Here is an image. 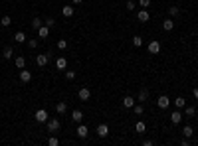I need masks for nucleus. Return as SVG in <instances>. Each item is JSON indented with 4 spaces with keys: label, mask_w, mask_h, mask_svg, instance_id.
I'll use <instances>...</instances> for the list:
<instances>
[{
    "label": "nucleus",
    "mask_w": 198,
    "mask_h": 146,
    "mask_svg": "<svg viewBox=\"0 0 198 146\" xmlns=\"http://www.w3.org/2000/svg\"><path fill=\"white\" fill-rule=\"evenodd\" d=\"M48 61H50V53H38L36 55V65L38 67H46Z\"/></svg>",
    "instance_id": "1"
},
{
    "label": "nucleus",
    "mask_w": 198,
    "mask_h": 146,
    "mask_svg": "<svg viewBox=\"0 0 198 146\" xmlns=\"http://www.w3.org/2000/svg\"><path fill=\"white\" fill-rule=\"evenodd\" d=\"M157 107H159V109H168V107H170V99H168V97L167 95H160L159 97V99H157Z\"/></svg>",
    "instance_id": "2"
},
{
    "label": "nucleus",
    "mask_w": 198,
    "mask_h": 146,
    "mask_svg": "<svg viewBox=\"0 0 198 146\" xmlns=\"http://www.w3.org/2000/svg\"><path fill=\"white\" fill-rule=\"evenodd\" d=\"M182 118H184V115L180 113V109H176L174 113H170V122H173V124H180Z\"/></svg>",
    "instance_id": "3"
},
{
    "label": "nucleus",
    "mask_w": 198,
    "mask_h": 146,
    "mask_svg": "<svg viewBox=\"0 0 198 146\" xmlns=\"http://www.w3.org/2000/svg\"><path fill=\"white\" fill-rule=\"evenodd\" d=\"M48 131H50V132H58V131H60V121H58V118H48Z\"/></svg>",
    "instance_id": "4"
},
{
    "label": "nucleus",
    "mask_w": 198,
    "mask_h": 146,
    "mask_svg": "<svg viewBox=\"0 0 198 146\" xmlns=\"http://www.w3.org/2000/svg\"><path fill=\"white\" fill-rule=\"evenodd\" d=\"M137 20H139V22H149V20H151V14H149V10H147V8L139 10V12H137Z\"/></svg>",
    "instance_id": "5"
},
{
    "label": "nucleus",
    "mask_w": 198,
    "mask_h": 146,
    "mask_svg": "<svg viewBox=\"0 0 198 146\" xmlns=\"http://www.w3.org/2000/svg\"><path fill=\"white\" fill-rule=\"evenodd\" d=\"M107 134H109V126H107L105 122H101V124H97V136H99V138H105Z\"/></svg>",
    "instance_id": "6"
},
{
    "label": "nucleus",
    "mask_w": 198,
    "mask_h": 146,
    "mask_svg": "<svg viewBox=\"0 0 198 146\" xmlns=\"http://www.w3.org/2000/svg\"><path fill=\"white\" fill-rule=\"evenodd\" d=\"M48 118H50V117H48V111H44V109L36 111V121H38V122H48Z\"/></svg>",
    "instance_id": "7"
},
{
    "label": "nucleus",
    "mask_w": 198,
    "mask_h": 146,
    "mask_svg": "<svg viewBox=\"0 0 198 146\" xmlns=\"http://www.w3.org/2000/svg\"><path fill=\"white\" fill-rule=\"evenodd\" d=\"M77 97L81 101H89V99H91V91H89L87 87H81V89H79V93H77Z\"/></svg>",
    "instance_id": "8"
},
{
    "label": "nucleus",
    "mask_w": 198,
    "mask_h": 146,
    "mask_svg": "<svg viewBox=\"0 0 198 146\" xmlns=\"http://www.w3.org/2000/svg\"><path fill=\"white\" fill-rule=\"evenodd\" d=\"M20 81H22V83H30V81H32V73L26 67L20 69Z\"/></svg>",
    "instance_id": "9"
},
{
    "label": "nucleus",
    "mask_w": 198,
    "mask_h": 146,
    "mask_svg": "<svg viewBox=\"0 0 198 146\" xmlns=\"http://www.w3.org/2000/svg\"><path fill=\"white\" fill-rule=\"evenodd\" d=\"M76 132H77V136H79V138H85V136L89 134V128L85 126L83 122H79V126H77V131H76Z\"/></svg>",
    "instance_id": "10"
},
{
    "label": "nucleus",
    "mask_w": 198,
    "mask_h": 146,
    "mask_svg": "<svg viewBox=\"0 0 198 146\" xmlns=\"http://www.w3.org/2000/svg\"><path fill=\"white\" fill-rule=\"evenodd\" d=\"M121 105L125 107V109H133V107H135V99H133V97H123V101H121Z\"/></svg>",
    "instance_id": "11"
},
{
    "label": "nucleus",
    "mask_w": 198,
    "mask_h": 146,
    "mask_svg": "<svg viewBox=\"0 0 198 146\" xmlns=\"http://www.w3.org/2000/svg\"><path fill=\"white\" fill-rule=\"evenodd\" d=\"M147 50H149V53H160V42H157V40L151 42Z\"/></svg>",
    "instance_id": "12"
},
{
    "label": "nucleus",
    "mask_w": 198,
    "mask_h": 146,
    "mask_svg": "<svg viewBox=\"0 0 198 146\" xmlns=\"http://www.w3.org/2000/svg\"><path fill=\"white\" fill-rule=\"evenodd\" d=\"M14 42H16V44H26L28 38H26L24 32H16V34H14Z\"/></svg>",
    "instance_id": "13"
},
{
    "label": "nucleus",
    "mask_w": 198,
    "mask_h": 146,
    "mask_svg": "<svg viewBox=\"0 0 198 146\" xmlns=\"http://www.w3.org/2000/svg\"><path fill=\"white\" fill-rule=\"evenodd\" d=\"M71 121H73V122H77V124H79V122H83V113L79 111V109H76V111L71 113Z\"/></svg>",
    "instance_id": "14"
},
{
    "label": "nucleus",
    "mask_w": 198,
    "mask_h": 146,
    "mask_svg": "<svg viewBox=\"0 0 198 146\" xmlns=\"http://www.w3.org/2000/svg\"><path fill=\"white\" fill-rule=\"evenodd\" d=\"M32 30H34V32H38L40 28H42V26H44V20H42V18H38V16H36V18L34 20H32Z\"/></svg>",
    "instance_id": "15"
},
{
    "label": "nucleus",
    "mask_w": 198,
    "mask_h": 146,
    "mask_svg": "<svg viewBox=\"0 0 198 146\" xmlns=\"http://www.w3.org/2000/svg\"><path fill=\"white\" fill-rule=\"evenodd\" d=\"M147 99H149V89L143 87L141 91H139V95H137V101H139V103H145Z\"/></svg>",
    "instance_id": "16"
},
{
    "label": "nucleus",
    "mask_w": 198,
    "mask_h": 146,
    "mask_svg": "<svg viewBox=\"0 0 198 146\" xmlns=\"http://www.w3.org/2000/svg\"><path fill=\"white\" fill-rule=\"evenodd\" d=\"M14 65L18 67V69H24V67H26V57H24V55L14 57Z\"/></svg>",
    "instance_id": "17"
},
{
    "label": "nucleus",
    "mask_w": 198,
    "mask_h": 146,
    "mask_svg": "<svg viewBox=\"0 0 198 146\" xmlns=\"http://www.w3.org/2000/svg\"><path fill=\"white\" fill-rule=\"evenodd\" d=\"M66 111H67V103H66V101H60V103L56 105V113H58V115H63Z\"/></svg>",
    "instance_id": "18"
},
{
    "label": "nucleus",
    "mask_w": 198,
    "mask_h": 146,
    "mask_svg": "<svg viewBox=\"0 0 198 146\" xmlns=\"http://www.w3.org/2000/svg\"><path fill=\"white\" fill-rule=\"evenodd\" d=\"M56 67H58V69H66V67H67V59L63 57V55H60V57L56 59Z\"/></svg>",
    "instance_id": "19"
},
{
    "label": "nucleus",
    "mask_w": 198,
    "mask_h": 146,
    "mask_svg": "<svg viewBox=\"0 0 198 146\" xmlns=\"http://www.w3.org/2000/svg\"><path fill=\"white\" fill-rule=\"evenodd\" d=\"M174 28V22H173V18H167V20H163V30L164 32H170Z\"/></svg>",
    "instance_id": "20"
},
{
    "label": "nucleus",
    "mask_w": 198,
    "mask_h": 146,
    "mask_svg": "<svg viewBox=\"0 0 198 146\" xmlns=\"http://www.w3.org/2000/svg\"><path fill=\"white\" fill-rule=\"evenodd\" d=\"M173 103H174L176 109H184V107H186V99H184V97H176Z\"/></svg>",
    "instance_id": "21"
},
{
    "label": "nucleus",
    "mask_w": 198,
    "mask_h": 146,
    "mask_svg": "<svg viewBox=\"0 0 198 146\" xmlns=\"http://www.w3.org/2000/svg\"><path fill=\"white\" fill-rule=\"evenodd\" d=\"M73 12H76V8H73V6H63V8H62V14L66 16V18H71Z\"/></svg>",
    "instance_id": "22"
},
{
    "label": "nucleus",
    "mask_w": 198,
    "mask_h": 146,
    "mask_svg": "<svg viewBox=\"0 0 198 146\" xmlns=\"http://www.w3.org/2000/svg\"><path fill=\"white\" fill-rule=\"evenodd\" d=\"M182 134H184V136H186V138H190V136H194V128H192V126H190V124H186V126L182 128Z\"/></svg>",
    "instance_id": "23"
},
{
    "label": "nucleus",
    "mask_w": 198,
    "mask_h": 146,
    "mask_svg": "<svg viewBox=\"0 0 198 146\" xmlns=\"http://www.w3.org/2000/svg\"><path fill=\"white\" fill-rule=\"evenodd\" d=\"M135 131H137L139 134H143V132H145V131H147V124H145V122H143V121H139V122L135 124Z\"/></svg>",
    "instance_id": "24"
},
{
    "label": "nucleus",
    "mask_w": 198,
    "mask_h": 146,
    "mask_svg": "<svg viewBox=\"0 0 198 146\" xmlns=\"http://www.w3.org/2000/svg\"><path fill=\"white\" fill-rule=\"evenodd\" d=\"M4 57H6V59H12L14 57V50H12V47H10V46H6V47H4Z\"/></svg>",
    "instance_id": "25"
},
{
    "label": "nucleus",
    "mask_w": 198,
    "mask_h": 146,
    "mask_svg": "<svg viewBox=\"0 0 198 146\" xmlns=\"http://www.w3.org/2000/svg\"><path fill=\"white\" fill-rule=\"evenodd\" d=\"M38 36L40 38H48L50 36V28H48V26H42V28L38 30Z\"/></svg>",
    "instance_id": "26"
},
{
    "label": "nucleus",
    "mask_w": 198,
    "mask_h": 146,
    "mask_svg": "<svg viewBox=\"0 0 198 146\" xmlns=\"http://www.w3.org/2000/svg\"><path fill=\"white\" fill-rule=\"evenodd\" d=\"M184 115L186 117H194L196 115V109H194V107H190V105H186L184 107Z\"/></svg>",
    "instance_id": "27"
},
{
    "label": "nucleus",
    "mask_w": 198,
    "mask_h": 146,
    "mask_svg": "<svg viewBox=\"0 0 198 146\" xmlns=\"http://www.w3.org/2000/svg\"><path fill=\"white\" fill-rule=\"evenodd\" d=\"M0 24H2V28H8V26L12 24V18H10V16H4V18L0 20Z\"/></svg>",
    "instance_id": "28"
},
{
    "label": "nucleus",
    "mask_w": 198,
    "mask_h": 146,
    "mask_svg": "<svg viewBox=\"0 0 198 146\" xmlns=\"http://www.w3.org/2000/svg\"><path fill=\"white\" fill-rule=\"evenodd\" d=\"M133 113H135V115H143V113H145V107H143V105H137V103H135V107H133Z\"/></svg>",
    "instance_id": "29"
},
{
    "label": "nucleus",
    "mask_w": 198,
    "mask_h": 146,
    "mask_svg": "<svg viewBox=\"0 0 198 146\" xmlns=\"http://www.w3.org/2000/svg\"><path fill=\"white\" fill-rule=\"evenodd\" d=\"M133 46H135V47H141V46H143V38H141V36H135V38H133Z\"/></svg>",
    "instance_id": "30"
},
{
    "label": "nucleus",
    "mask_w": 198,
    "mask_h": 146,
    "mask_svg": "<svg viewBox=\"0 0 198 146\" xmlns=\"http://www.w3.org/2000/svg\"><path fill=\"white\" fill-rule=\"evenodd\" d=\"M168 14H170V16H178V14H180V8H178V6H170V8H168Z\"/></svg>",
    "instance_id": "31"
},
{
    "label": "nucleus",
    "mask_w": 198,
    "mask_h": 146,
    "mask_svg": "<svg viewBox=\"0 0 198 146\" xmlns=\"http://www.w3.org/2000/svg\"><path fill=\"white\" fill-rule=\"evenodd\" d=\"M26 44H28V47L36 50V47H38V40H36V38H32V40H28V42H26Z\"/></svg>",
    "instance_id": "32"
},
{
    "label": "nucleus",
    "mask_w": 198,
    "mask_h": 146,
    "mask_svg": "<svg viewBox=\"0 0 198 146\" xmlns=\"http://www.w3.org/2000/svg\"><path fill=\"white\" fill-rule=\"evenodd\" d=\"M58 50H67V40H60V42H58Z\"/></svg>",
    "instance_id": "33"
},
{
    "label": "nucleus",
    "mask_w": 198,
    "mask_h": 146,
    "mask_svg": "<svg viewBox=\"0 0 198 146\" xmlns=\"http://www.w3.org/2000/svg\"><path fill=\"white\" fill-rule=\"evenodd\" d=\"M66 79H67V81H73V79H76V71L67 69V71H66Z\"/></svg>",
    "instance_id": "34"
},
{
    "label": "nucleus",
    "mask_w": 198,
    "mask_h": 146,
    "mask_svg": "<svg viewBox=\"0 0 198 146\" xmlns=\"http://www.w3.org/2000/svg\"><path fill=\"white\" fill-rule=\"evenodd\" d=\"M53 24H56V20H53V18H46V20H44V26H48L50 30L53 28Z\"/></svg>",
    "instance_id": "35"
},
{
    "label": "nucleus",
    "mask_w": 198,
    "mask_h": 146,
    "mask_svg": "<svg viewBox=\"0 0 198 146\" xmlns=\"http://www.w3.org/2000/svg\"><path fill=\"white\" fill-rule=\"evenodd\" d=\"M125 6H127V10H129V12H133V10L137 8V4L133 2V0H127V4H125Z\"/></svg>",
    "instance_id": "36"
},
{
    "label": "nucleus",
    "mask_w": 198,
    "mask_h": 146,
    "mask_svg": "<svg viewBox=\"0 0 198 146\" xmlns=\"http://www.w3.org/2000/svg\"><path fill=\"white\" fill-rule=\"evenodd\" d=\"M139 6H141V8H149V6H151V0H139Z\"/></svg>",
    "instance_id": "37"
},
{
    "label": "nucleus",
    "mask_w": 198,
    "mask_h": 146,
    "mask_svg": "<svg viewBox=\"0 0 198 146\" xmlns=\"http://www.w3.org/2000/svg\"><path fill=\"white\" fill-rule=\"evenodd\" d=\"M48 144H50V146H58V144H60V140H58L56 136H50V140H48Z\"/></svg>",
    "instance_id": "38"
},
{
    "label": "nucleus",
    "mask_w": 198,
    "mask_h": 146,
    "mask_svg": "<svg viewBox=\"0 0 198 146\" xmlns=\"http://www.w3.org/2000/svg\"><path fill=\"white\" fill-rule=\"evenodd\" d=\"M180 144H182V146H188V144H190V140H188V138H186V136H184L182 140H180Z\"/></svg>",
    "instance_id": "39"
},
{
    "label": "nucleus",
    "mask_w": 198,
    "mask_h": 146,
    "mask_svg": "<svg viewBox=\"0 0 198 146\" xmlns=\"http://www.w3.org/2000/svg\"><path fill=\"white\" fill-rule=\"evenodd\" d=\"M192 93H194V99L198 101V87H194V91H192Z\"/></svg>",
    "instance_id": "40"
},
{
    "label": "nucleus",
    "mask_w": 198,
    "mask_h": 146,
    "mask_svg": "<svg viewBox=\"0 0 198 146\" xmlns=\"http://www.w3.org/2000/svg\"><path fill=\"white\" fill-rule=\"evenodd\" d=\"M71 2H73V4H81L83 0H71Z\"/></svg>",
    "instance_id": "41"
},
{
    "label": "nucleus",
    "mask_w": 198,
    "mask_h": 146,
    "mask_svg": "<svg viewBox=\"0 0 198 146\" xmlns=\"http://www.w3.org/2000/svg\"><path fill=\"white\" fill-rule=\"evenodd\" d=\"M196 140H198V136H196Z\"/></svg>",
    "instance_id": "42"
}]
</instances>
